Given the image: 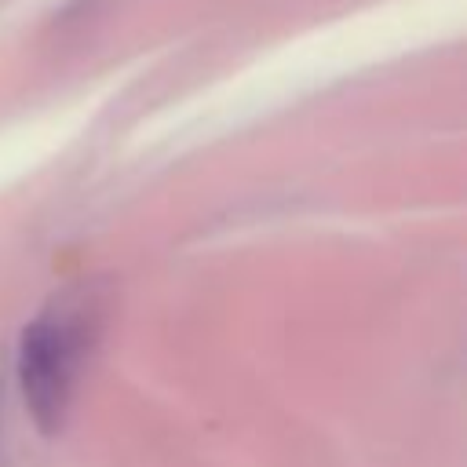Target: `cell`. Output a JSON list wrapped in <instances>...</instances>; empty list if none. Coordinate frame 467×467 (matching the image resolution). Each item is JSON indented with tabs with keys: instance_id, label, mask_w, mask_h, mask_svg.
Instances as JSON below:
<instances>
[{
	"instance_id": "1",
	"label": "cell",
	"mask_w": 467,
	"mask_h": 467,
	"mask_svg": "<svg viewBox=\"0 0 467 467\" xmlns=\"http://www.w3.org/2000/svg\"><path fill=\"white\" fill-rule=\"evenodd\" d=\"M95 328L99 321H95L91 299H73V296L47 303L22 328L15 376H18L26 412L44 434L62 431L69 416Z\"/></svg>"
}]
</instances>
